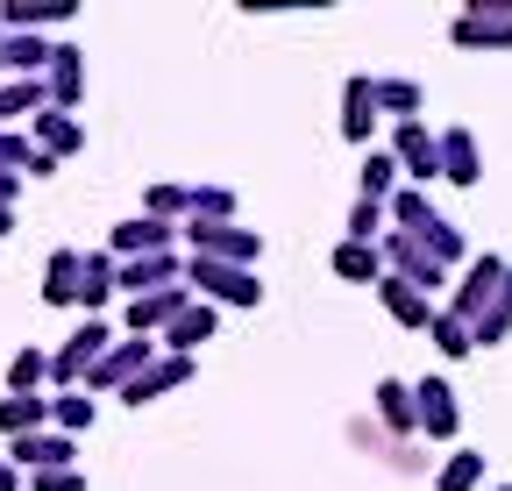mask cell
<instances>
[{
    "mask_svg": "<svg viewBox=\"0 0 512 491\" xmlns=\"http://www.w3.org/2000/svg\"><path fill=\"white\" fill-rule=\"evenodd\" d=\"M491 491H512V484H491Z\"/></svg>",
    "mask_w": 512,
    "mask_h": 491,
    "instance_id": "obj_45",
    "label": "cell"
},
{
    "mask_svg": "<svg viewBox=\"0 0 512 491\" xmlns=\"http://www.w3.org/2000/svg\"><path fill=\"white\" fill-rule=\"evenodd\" d=\"M0 79H8V29H0Z\"/></svg>",
    "mask_w": 512,
    "mask_h": 491,
    "instance_id": "obj_44",
    "label": "cell"
},
{
    "mask_svg": "<svg viewBox=\"0 0 512 491\" xmlns=\"http://www.w3.org/2000/svg\"><path fill=\"white\" fill-rule=\"evenodd\" d=\"M50 50L57 43H43V36H8V79H43L50 72Z\"/></svg>",
    "mask_w": 512,
    "mask_h": 491,
    "instance_id": "obj_31",
    "label": "cell"
},
{
    "mask_svg": "<svg viewBox=\"0 0 512 491\" xmlns=\"http://www.w3.org/2000/svg\"><path fill=\"white\" fill-rule=\"evenodd\" d=\"M420 79H377V114H392V121H420Z\"/></svg>",
    "mask_w": 512,
    "mask_h": 491,
    "instance_id": "obj_32",
    "label": "cell"
},
{
    "mask_svg": "<svg viewBox=\"0 0 512 491\" xmlns=\"http://www.w3.org/2000/svg\"><path fill=\"white\" fill-rule=\"evenodd\" d=\"M384 221H392L384 200H356L349 207V242H384Z\"/></svg>",
    "mask_w": 512,
    "mask_h": 491,
    "instance_id": "obj_39",
    "label": "cell"
},
{
    "mask_svg": "<svg viewBox=\"0 0 512 491\" xmlns=\"http://www.w3.org/2000/svg\"><path fill=\"white\" fill-rule=\"evenodd\" d=\"M43 385H50V356H43V349H15V363H8V392L36 399Z\"/></svg>",
    "mask_w": 512,
    "mask_h": 491,
    "instance_id": "obj_34",
    "label": "cell"
},
{
    "mask_svg": "<svg viewBox=\"0 0 512 491\" xmlns=\"http://www.w3.org/2000/svg\"><path fill=\"white\" fill-rule=\"evenodd\" d=\"M377 257H384V271H392V278H406V285H413V292H427V299L448 285V264H434L420 242H413V235H399V228H384Z\"/></svg>",
    "mask_w": 512,
    "mask_h": 491,
    "instance_id": "obj_8",
    "label": "cell"
},
{
    "mask_svg": "<svg viewBox=\"0 0 512 491\" xmlns=\"http://www.w3.org/2000/svg\"><path fill=\"white\" fill-rule=\"evenodd\" d=\"M0 491H22V470H15L8 456H0Z\"/></svg>",
    "mask_w": 512,
    "mask_h": 491,
    "instance_id": "obj_43",
    "label": "cell"
},
{
    "mask_svg": "<svg viewBox=\"0 0 512 491\" xmlns=\"http://www.w3.org/2000/svg\"><path fill=\"white\" fill-rule=\"evenodd\" d=\"M157 356H164V349H157L150 335H114V349L86 371V392H128V385H136Z\"/></svg>",
    "mask_w": 512,
    "mask_h": 491,
    "instance_id": "obj_4",
    "label": "cell"
},
{
    "mask_svg": "<svg viewBox=\"0 0 512 491\" xmlns=\"http://www.w3.org/2000/svg\"><path fill=\"white\" fill-rule=\"evenodd\" d=\"M413 413H420V435H434V442H456V427H463V406H456V385L448 378H420Z\"/></svg>",
    "mask_w": 512,
    "mask_h": 491,
    "instance_id": "obj_10",
    "label": "cell"
},
{
    "mask_svg": "<svg viewBox=\"0 0 512 491\" xmlns=\"http://www.w3.org/2000/svg\"><path fill=\"white\" fill-rule=\"evenodd\" d=\"M36 491H86L79 470H36Z\"/></svg>",
    "mask_w": 512,
    "mask_h": 491,
    "instance_id": "obj_41",
    "label": "cell"
},
{
    "mask_svg": "<svg viewBox=\"0 0 512 491\" xmlns=\"http://www.w3.org/2000/svg\"><path fill=\"white\" fill-rule=\"evenodd\" d=\"M72 435H57V427H43V435H22V442H8V463H22V470H72Z\"/></svg>",
    "mask_w": 512,
    "mask_h": 491,
    "instance_id": "obj_18",
    "label": "cell"
},
{
    "mask_svg": "<svg viewBox=\"0 0 512 491\" xmlns=\"http://www.w3.org/2000/svg\"><path fill=\"white\" fill-rule=\"evenodd\" d=\"M214 328H221V306H207V299H192V306H185V314H178V321H171V328H164L157 342H164L171 356H192L200 342H214Z\"/></svg>",
    "mask_w": 512,
    "mask_h": 491,
    "instance_id": "obj_20",
    "label": "cell"
},
{
    "mask_svg": "<svg viewBox=\"0 0 512 491\" xmlns=\"http://www.w3.org/2000/svg\"><path fill=\"white\" fill-rule=\"evenodd\" d=\"M335 278H349V285H377L384 278V257H377V242H335Z\"/></svg>",
    "mask_w": 512,
    "mask_h": 491,
    "instance_id": "obj_27",
    "label": "cell"
},
{
    "mask_svg": "<svg viewBox=\"0 0 512 491\" xmlns=\"http://www.w3.org/2000/svg\"><path fill=\"white\" fill-rule=\"evenodd\" d=\"M15 193H22V178H0V214H15Z\"/></svg>",
    "mask_w": 512,
    "mask_h": 491,
    "instance_id": "obj_42",
    "label": "cell"
},
{
    "mask_svg": "<svg viewBox=\"0 0 512 491\" xmlns=\"http://www.w3.org/2000/svg\"><path fill=\"white\" fill-rule=\"evenodd\" d=\"M79 285H86V250H50V264H43V306H79Z\"/></svg>",
    "mask_w": 512,
    "mask_h": 491,
    "instance_id": "obj_21",
    "label": "cell"
},
{
    "mask_svg": "<svg viewBox=\"0 0 512 491\" xmlns=\"http://www.w3.org/2000/svg\"><path fill=\"white\" fill-rule=\"evenodd\" d=\"M164 285H185L178 250H164V257H128V264H121V292H128V299H150V292H164Z\"/></svg>",
    "mask_w": 512,
    "mask_h": 491,
    "instance_id": "obj_15",
    "label": "cell"
},
{
    "mask_svg": "<svg viewBox=\"0 0 512 491\" xmlns=\"http://www.w3.org/2000/svg\"><path fill=\"white\" fill-rule=\"evenodd\" d=\"M72 15H79V0H8V8H0V29L8 36H43L57 22H72Z\"/></svg>",
    "mask_w": 512,
    "mask_h": 491,
    "instance_id": "obj_14",
    "label": "cell"
},
{
    "mask_svg": "<svg viewBox=\"0 0 512 491\" xmlns=\"http://www.w3.org/2000/svg\"><path fill=\"white\" fill-rule=\"evenodd\" d=\"M36 150H43V157H57V164H64V157H79V150H86L79 114H57V107H43V114H36Z\"/></svg>",
    "mask_w": 512,
    "mask_h": 491,
    "instance_id": "obj_23",
    "label": "cell"
},
{
    "mask_svg": "<svg viewBox=\"0 0 512 491\" xmlns=\"http://www.w3.org/2000/svg\"><path fill=\"white\" fill-rule=\"evenodd\" d=\"M427 335H434V349H441V356H470V349H477L470 321H456V314H448V306L434 314V328H427Z\"/></svg>",
    "mask_w": 512,
    "mask_h": 491,
    "instance_id": "obj_37",
    "label": "cell"
},
{
    "mask_svg": "<svg viewBox=\"0 0 512 491\" xmlns=\"http://www.w3.org/2000/svg\"><path fill=\"white\" fill-rule=\"evenodd\" d=\"M434 143H441V178H448V186H477V178H484V150H477L470 129H441Z\"/></svg>",
    "mask_w": 512,
    "mask_h": 491,
    "instance_id": "obj_19",
    "label": "cell"
},
{
    "mask_svg": "<svg viewBox=\"0 0 512 491\" xmlns=\"http://www.w3.org/2000/svg\"><path fill=\"white\" fill-rule=\"evenodd\" d=\"M164 250H178V228H171V221H150V214L121 221V228L107 235V257H114V264H128V257H164Z\"/></svg>",
    "mask_w": 512,
    "mask_h": 491,
    "instance_id": "obj_11",
    "label": "cell"
},
{
    "mask_svg": "<svg viewBox=\"0 0 512 491\" xmlns=\"http://www.w3.org/2000/svg\"><path fill=\"white\" fill-rule=\"evenodd\" d=\"M178 235L192 242V257H214V264L256 271V257H264V235H256V228H235V221H185Z\"/></svg>",
    "mask_w": 512,
    "mask_h": 491,
    "instance_id": "obj_3",
    "label": "cell"
},
{
    "mask_svg": "<svg viewBox=\"0 0 512 491\" xmlns=\"http://www.w3.org/2000/svg\"><path fill=\"white\" fill-rule=\"evenodd\" d=\"M384 214H392V221H399V235H413V242H420V250H427L434 264H463V257H470L463 228H456V221H441V214H434V200H427L420 186H399Z\"/></svg>",
    "mask_w": 512,
    "mask_h": 491,
    "instance_id": "obj_1",
    "label": "cell"
},
{
    "mask_svg": "<svg viewBox=\"0 0 512 491\" xmlns=\"http://www.w3.org/2000/svg\"><path fill=\"white\" fill-rule=\"evenodd\" d=\"M185 193H192L185 221H235V193L228 186H185Z\"/></svg>",
    "mask_w": 512,
    "mask_h": 491,
    "instance_id": "obj_35",
    "label": "cell"
},
{
    "mask_svg": "<svg viewBox=\"0 0 512 491\" xmlns=\"http://www.w3.org/2000/svg\"><path fill=\"white\" fill-rule=\"evenodd\" d=\"M456 50H512V0H470V8L448 22Z\"/></svg>",
    "mask_w": 512,
    "mask_h": 491,
    "instance_id": "obj_6",
    "label": "cell"
},
{
    "mask_svg": "<svg viewBox=\"0 0 512 491\" xmlns=\"http://www.w3.org/2000/svg\"><path fill=\"white\" fill-rule=\"evenodd\" d=\"M392 157L406 171V186H420V193H427V178H441V143L427 121H392Z\"/></svg>",
    "mask_w": 512,
    "mask_h": 491,
    "instance_id": "obj_9",
    "label": "cell"
},
{
    "mask_svg": "<svg viewBox=\"0 0 512 491\" xmlns=\"http://www.w3.org/2000/svg\"><path fill=\"white\" fill-rule=\"evenodd\" d=\"M29 157H36V136L0 129V178H29Z\"/></svg>",
    "mask_w": 512,
    "mask_h": 491,
    "instance_id": "obj_40",
    "label": "cell"
},
{
    "mask_svg": "<svg viewBox=\"0 0 512 491\" xmlns=\"http://www.w3.org/2000/svg\"><path fill=\"white\" fill-rule=\"evenodd\" d=\"M93 392H57L50 399V427H57V435H86V427H93Z\"/></svg>",
    "mask_w": 512,
    "mask_h": 491,
    "instance_id": "obj_33",
    "label": "cell"
},
{
    "mask_svg": "<svg viewBox=\"0 0 512 491\" xmlns=\"http://www.w3.org/2000/svg\"><path fill=\"white\" fill-rule=\"evenodd\" d=\"M50 93L43 79H0V129H15V114H43Z\"/></svg>",
    "mask_w": 512,
    "mask_h": 491,
    "instance_id": "obj_29",
    "label": "cell"
},
{
    "mask_svg": "<svg viewBox=\"0 0 512 491\" xmlns=\"http://www.w3.org/2000/svg\"><path fill=\"white\" fill-rule=\"evenodd\" d=\"M107 349H114V328H107V321H79L72 335H64V349H50V385H57V392H79L86 371H93Z\"/></svg>",
    "mask_w": 512,
    "mask_h": 491,
    "instance_id": "obj_2",
    "label": "cell"
},
{
    "mask_svg": "<svg viewBox=\"0 0 512 491\" xmlns=\"http://www.w3.org/2000/svg\"><path fill=\"white\" fill-rule=\"evenodd\" d=\"M185 285H192V292H207V306H256V299H264L256 271H242V264H214V257H185Z\"/></svg>",
    "mask_w": 512,
    "mask_h": 491,
    "instance_id": "obj_5",
    "label": "cell"
},
{
    "mask_svg": "<svg viewBox=\"0 0 512 491\" xmlns=\"http://www.w3.org/2000/svg\"><path fill=\"white\" fill-rule=\"evenodd\" d=\"M43 93H50V107H57V114H72V107L86 100V50H79V43H57V50H50Z\"/></svg>",
    "mask_w": 512,
    "mask_h": 491,
    "instance_id": "obj_12",
    "label": "cell"
},
{
    "mask_svg": "<svg viewBox=\"0 0 512 491\" xmlns=\"http://www.w3.org/2000/svg\"><path fill=\"white\" fill-rule=\"evenodd\" d=\"M185 207H192V193H185V186H171V178H157V186L143 193V214H150V221H171V228H178V214H185Z\"/></svg>",
    "mask_w": 512,
    "mask_h": 491,
    "instance_id": "obj_36",
    "label": "cell"
},
{
    "mask_svg": "<svg viewBox=\"0 0 512 491\" xmlns=\"http://www.w3.org/2000/svg\"><path fill=\"white\" fill-rule=\"evenodd\" d=\"M377 420H384V435H420V413H413V385L406 378H377Z\"/></svg>",
    "mask_w": 512,
    "mask_h": 491,
    "instance_id": "obj_22",
    "label": "cell"
},
{
    "mask_svg": "<svg viewBox=\"0 0 512 491\" xmlns=\"http://www.w3.org/2000/svg\"><path fill=\"white\" fill-rule=\"evenodd\" d=\"M392 193H399V157L392 150H370L363 178H356V200H384V207H392Z\"/></svg>",
    "mask_w": 512,
    "mask_h": 491,
    "instance_id": "obj_28",
    "label": "cell"
},
{
    "mask_svg": "<svg viewBox=\"0 0 512 491\" xmlns=\"http://www.w3.org/2000/svg\"><path fill=\"white\" fill-rule=\"evenodd\" d=\"M377 299H384V314H392L399 328H434V314H441L427 292H413V285H406V278H392V271L377 278Z\"/></svg>",
    "mask_w": 512,
    "mask_h": 491,
    "instance_id": "obj_17",
    "label": "cell"
},
{
    "mask_svg": "<svg viewBox=\"0 0 512 491\" xmlns=\"http://www.w3.org/2000/svg\"><path fill=\"white\" fill-rule=\"evenodd\" d=\"M121 292V264L107 250H86V285H79V306H86V321H100V306Z\"/></svg>",
    "mask_w": 512,
    "mask_h": 491,
    "instance_id": "obj_25",
    "label": "cell"
},
{
    "mask_svg": "<svg viewBox=\"0 0 512 491\" xmlns=\"http://www.w3.org/2000/svg\"><path fill=\"white\" fill-rule=\"evenodd\" d=\"M43 427H50V399H43V392H36V399H22V392L0 399V435H8V442L43 435Z\"/></svg>",
    "mask_w": 512,
    "mask_h": 491,
    "instance_id": "obj_26",
    "label": "cell"
},
{
    "mask_svg": "<svg viewBox=\"0 0 512 491\" xmlns=\"http://www.w3.org/2000/svg\"><path fill=\"white\" fill-rule=\"evenodd\" d=\"M505 271H512L505 257H470V271H463V285H456V292H448V314H456V321H470V328H477V321L491 314V306H498V292H505Z\"/></svg>",
    "mask_w": 512,
    "mask_h": 491,
    "instance_id": "obj_7",
    "label": "cell"
},
{
    "mask_svg": "<svg viewBox=\"0 0 512 491\" xmlns=\"http://www.w3.org/2000/svg\"><path fill=\"white\" fill-rule=\"evenodd\" d=\"M434 491H484V456H477V449H456V456H441V470H434Z\"/></svg>",
    "mask_w": 512,
    "mask_h": 491,
    "instance_id": "obj_30",
    "label": "cell"
},
{
    "mask_svg": "<svg viewBox=\"0 0 512 491\" xmlns=\"http://www.w3.org/2000/svg\"><path fill=\"white\" fill-rule=\"evenodd\" d=\"M178 385H192V356H171V349H164L150 371L121 392V406H150V399H164V392H178Z\"/></svg>",
    "mask_w": 512,
    "mask_h": 491,
    "instance_id": "obj_16",
    "label": "cell"
},
{
    "mask_svg": "<svg viewBox=\"0 0 512 491\" xmlns=\"http://www.w3.org/2000/svg\"><path fill=\"white\" fill-rule=\"evenodd\" d=\"M185 306H192V285H164V292H150V299H128L121 321H128V335H150V342H157V335L185 314Z\"/></svg>",
    "mask_w": 512,
    "mask_h": 491,
    "instance_id": "obj_13",
    "label": "cell"
},
{
    "mask_svg": "<svg viewBox=\"0 0 512 491\" xmlns=\"http://www.w3.org/2000/svg\"><path fill=\"white\" fill-rule=\"evenodd\" d=\"M342 136L349 143H370L377 136V79H349L342 86Z\"/></svg>",
    "mask_w": 512,
    "mask_h": 491,
    "instance_id": "obj_24",
    "label": "cell"
},
{
    "mask_svg": "<svg viewBox=\"0 0 512 491\" xmlns=\"http://www.w3.org/2000/svg\"><path fill=\"white\" fill-rule=\"evenodd\" d=\"M470 335H477V349H491V342H505V335H512V271H505V292H498V306H491V314H484Z\"/></svg>",
    "mask_w": 512,
    "mask_h": 491,
    "instance_id": "obj_38",
    "label": "cell"
}]
</instances>
